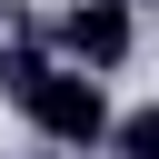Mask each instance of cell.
<instances>
[{
  "instance_id": "3",
  "label": "cell",
  "mask_w": 159,
  "mask_h": 159,
  "mask_svg": "<svg viewBox=\"0 0 159 159\" xmlns=\"http://www.w3.org/2000/svg\"><path fill=\"white\" fill-rule=\"evenodd\" d=\"M109 159H159V99L119 109V129H109Z\"/></svg>"
},
{
  "instance_id": "1",
  "label": "cell",
  "mask_w": 159,
  "mask_h": 159,
  "mask_svg": "<svg viewBox=\"0 0 159 159\" xmlns=\"http://www.w3.org/2000/svg\"><path fill=\"white\" fill-rule=\"evenodd\" d=\"M20 119H30V139H40V149H60V159L109 149V129H119L109 80H99V70H70V60H50V80L20 99Z\"/></svg>"
},
{
  "instance_id": "4",
  "label": "cell",
  "mask_w": 159,
  "mask_h": 159,
  "mask_svg": "<svg viewBox=\"0 0 159 159\" xmlns=\"http://www.w3.org/2000/svg\"><path fill=\"white\" fill-rule=\"evenodd\" d=\"M30 159H60V149H30Z\"/></svg>"
},
{
  "instance_id": "5",
  "label": "cell",
  "mask_w": 159,
  "mask_h": 159,
  "mask_svg": "<svg viewBox=\"0 0 159 159\" xmlns=\"http://www.w3.org/2000/svg\"><path fill=\"white\" fill-rule=\"evenodd\" d=\"M129 10H139V0H129Z\"/></svg>"
},
{
  "instance_id": "2",
  "label": "cell",
  "mask_w": 159,
  "mask_h": 159,
  "mask_svg": "<svg viewBox=\"0 0 159 159\" xmlns=\"http://www.w3.org/2000/svg\"><path fill=\"white\" fill-rule=\"evenodd\" d=\"M40 30H50V50H60L70 70H99V80L139 50V10H129V0H70V10H50Z\"/></svg>"
}]
</instances>
